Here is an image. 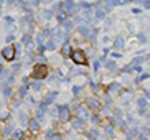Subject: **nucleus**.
<instances>
[{
	"mask_svg": "<svg viewBox=\"0 0 150 140\" xmlns=\"http://www.w3.org/2000/svg\"><path fill=\"white\" fill-rule=\"evenodd\" d=\"M46 74H48V68H46L45 64L35 66V69H33V78H36V79H45V78H46Z\"/></svg>",
	"mask_w": 150,
	"mask_h": 140,
	"instance_id": "nucleus-1",
	"label": "nucleus"
},
{
	"mask_svg": "<svg viewBox=\"0 0 150 140\" xmlns=\"http://www.w3.org/2000/svg\"><path fill=\"white\" fill-rule=\"evenodd\" d=\"M71 58H73V61L78 63V64H86L88 59H86V54H84L81 49H74V51L71 53Z\"/></svg>",
	"mask_w": 150,
	"mask_h": 140,
	"instance_id": "nucleus-2",
	"label": "nucleus"
},
{
	"mask_svg": "<svg viewBox=\"0 0 150 140\" xmlns=\"http://www.w3.org/2000/svg\"><path fill=\"white\" fill-rule=\"evenodd\" d=\"M2 54H4V58L5 59H13L15 58V46L13 45H8V46H5L4 48V51H2Z\"/></svg>",
	"mask_w": 150,
	"mask_h": 140,
	"instance_id": "nucleus-3",
	"label": "nucleus"
},
{
	"mask_svg": "<svg viewBox=\"0 0 150 140\" xmlns=\"http://www.w3.org/2000/svg\"><path fill=\"white\" fill-rule=\"evenodd\" d=\"M61 117H63V120H68L69 119V110L66 107H61Z\"/></svg>",
	"mask_w": 150,
	"mask_h": 140,
	"instance_id": "nucleus-4",
	"label": "nucleus"
}]
</instances>
